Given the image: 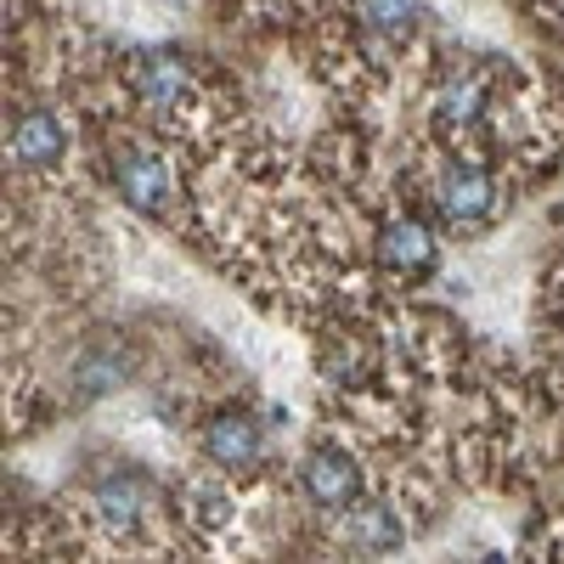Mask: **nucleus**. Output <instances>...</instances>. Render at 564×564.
Instances as JSON below:
<instances>
[{
	"instance_id": "6",
	"label": "nucleus",
	"mask_w": 564,
	"mask_h": 564,
	"mask_svg": "<svg viewBox=\"0 0 564 564\" xmlns=\"http://www.w3.org/2000/svg\"><path fill=\"white\" fill-rule=\"evenodd\" d=\"M113 186L135 204V209H148L159 215L164 198H170V170L148 153V148H135V141H119L113 148Z\"/></svg>"
},
{
	"instance_id": "1",
	"label": "nucleus",
	"mask_w": 564,
	"mask_h": 564,
	"mask_svg": "<svg viewBox=\"0 0 564 564\" xmlns=\"http://www.w3.org/2000/svg\"><path fill=\"white\" fill-rule=\"evenodd\" d=\"M130 79H135V97L148 102L153 113H164V119L181 113V108H193V97H198L193 68L181 63V52H135Z\"/></svg>"
},
{
	"instance_id": "3",
	"label": "nucleus",
	"mask_w": 564,
	"mask_h": 564,
	"mask_svg": "<svg viewBox=\"0 0 564 564\" xmlns=\"http://www.w3.org/2000/svg\"><path fill=\"white\" fill-rule=\"evenodd\" d=\"M300 486L305 497L322 508V513H350L356 497H361V475H356V463L334 446H316L305 463H300Z\"/></svg>"
},
{
	"instance_id": "2",
	"label": "nucleus",
	"mask_w": 564,
	"mask_h": 564,
	"mask_svg": "<svg viewBox=\"0 0 564 564\" xmlns=\"http://www.w3.org/2000/svg\"><path fill=\"white\" fill-rule=\"evenodd\" d=\"M435 204H441L446 226L475 231V226H486V220L497 215L502 193H497V181H491L486 170H475V164H452V170L441 175V186H435Z\"/></svg>"
},
{
	"instance_id": "8",
	"label": "nucleus",
	"mask_w": 564,
	"mask_h": 564,
	"mask_svg": "<svg viewBox=\"0 0 564 564\" xmlns=\"http://www.w3.org/2000/svg\"><path fill=\"white\" fill-rule=\"evenodd\" d=\"M379 260L395 265L401 276H423V271H435V238L423 226H412V220H395V226H384V238H379Z\"/></svg>"
},
{
	"instance_id": "4",
	"label": "nucleus",
	"mask_w": 564,
	"mask_h": 564,
	"mask_svg": "<svg viewBox=\"0 0 564 564\" xmlns=\"http://www.w3.org/2000/svg\"><path fill=\"white\" fill-rule=\"evenodd\" d=\"M148 513H153V486L141 475H130V468H124V475H108L97 486V525L108 536H119V542L141 536V531H148Z\"/></svg>"
},
{
	"instance_id": "7",
	"label": "nucleus",
	"mask_w": 564,
	"mask_h": 564,
	"mask_svg": "<svg viewBox=\"0 0 564 564\" xmlns=\"http://www.w3.org/2000/svg\"><path fill=\"white\" fill-rule=\"evenodd\" d=\"M68 148V130L52 108H23L18 124H12V159L29 164V170H52Z\"/></svg>"
},
{
	"instance_id": "9",
	"label": "nucleus",
	"mask_w": 564,
	"mask_h": 564,
	"mask_svg": "<svg viewBox=\"0 0 564 564\" xmlns=\"http://www.w3.org/2000/svg\"><path fill=\"white\" fill-rule=\"evenodd\" d=\"M345 536H350L356 553H395L406 531H401V520L384 502H361V508L345 513Z\"/></svg>"
},
{
	"instance_id": "10",
	"label": "nucleus",
	"mask_w": 564,
	"mask_h": 564,
	"mask_svg": "<svg viewBox=\"0 0 564 564\" xmlns=\"http://www.w3.org/2000/svg\"><path fill=\"white\" fill-rule=\"evenodd\" d=\"M361 18L372 34H384V40H406L423 18V0H361Z\"/></svg>"
},
{
	"instance_id": "5",
	"label": "nucleus",
	"mask_w": 564,
	"mask_h": 564,
	"mask_svg": "<svg viewBox=\"0 0 564 564\" xmlns=\"http://www.w3.org/2000/svg\"><path fill=\"white\" fill-rule=\"evenodd\" d=\"M204 452H209V463H220V468H260V463H265V430H260V417H249V412H220V417H209Z\"/></svg>"
}]
</instances>
